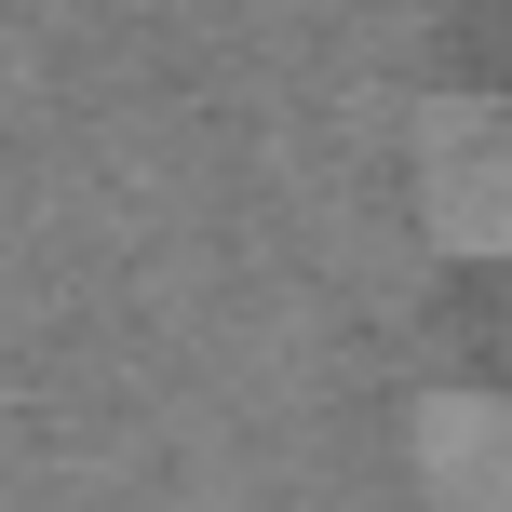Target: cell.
I'll return each instance as SVG.
<instances>
[{"label": "cell", "mask_w": 512, "mask_h": 512, "mask_svg": "<svg viewBox=\"0 0 512 512\" xmlns=\"http://www.w3.org/2000/svg\"><path fill=\"white\" fill-rule=\"evenodd\" d=\"M418 512H512V391H432L405 432Z\"/></svg>", "instance_id": "cell-2"}, {"label": "cell", "mask_w": 512, "mask_h": 512, "mask_svg": "<svg viewBox=\"0 0 512 512\" xmlns=\"http://www.w3.org/2000/svg\"><path fill=\"white\" fill-rule=\"evenodd\" d=\"M418 216L445 256H512V95H445L418 122Z\"/></svg>", "instance_id": "cell-1"}]
</instances>
